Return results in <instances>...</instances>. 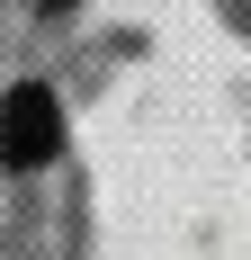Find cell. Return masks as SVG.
<instances>
[{
    "label": "cell",
    "instance_id": "1",
    "mask_svg": "<svg viewBox=\"0 0 251 260\" xmlns=\"http://www.w3.org/2000/svg\"><path fill=\"white\" fill-rule=\"evenodd\" d=\"M54 153H63V108H54L45 81H18L0 99V161L9 171H45Z\"/></svg>",
    "mask_w": 251,
    "mask_h": 260
}]
</instances>
